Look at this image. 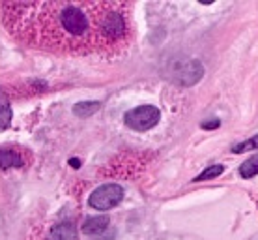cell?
Wrapping results in <instances>:
<instances>
[{
  "label": "cell",
  "mask_w": 258,
  "mask_h": 240,
  "mask_svg": "<svg viewBox=\"0 0 258 240\" xmlns=\"http://www.w3.org/2000/svg\"><path fill=\"white\" fill-rule=\"evenodd\" d=\"M239 175L243 176V178H252V176L258 175V154L256 156L249 158L245 163H241V167H239Z\"/></svg>",
  "instance_id": "cell-8"
},
{
  "label": "cell",
  "mask_w": 258,
  "mask_h": 240,
  "mask_svg": "<svg viewBox=\"0 0 258 240\" xmlns=\"http://www.w3.org/2000/svg\"><path fill=\"white\" fill-rule=\"evenodd\" d=\"M13 38L62 55H110L133 34L131 4L120 0H26L2 4Z\"/></svg>",
  "instance_id": "cell-1"
},
{
  "label": "cell",
  "mask_w": 258,
  "mask_h": 240,
  "mask_svg": "<svg viewBox=\"0 0 258 240\" xmlns=\"http://www.w3.org/2000/svg\"><path fill=\"white\" fill-rule=\"evenodd\" d=\"M10 122H12V109L6 100H2L0 102V130H6Z\"/></svg>",
  "instance_id": "cell-9"
},
{
  "label": "cell",
  "mask_w": 258,
  "mask_h": 240,
  "mask_svg": "<svg viewBox=\"0 0 258 240\" xmlns=\"http://www.w3.org/2000/svg\"><path fill=\"white\" fill-rule=\"evenodd\" d=\"M223 171H225V167L223 165H212V167L204 169L202 173H200L197 178H195V182H200V180H210V178H215V176L223 175Z\"/></svg>",
  "instance_id": "cell-10"
},
{
  "label": "cell",
  "mask_w": 258,
  "mask_h": 240,
  "mask_svg": "<svg viewBox=\"0 0 258 240\" xmlns=\"http://www.w3.org/2000/svg\"><path fill=\"white\" fill-rule=\"evenodd\" d=\"M99 109H101V104H99V102H79V104H75V107H73V113L81 118H86V117L96 115Z\"/></svg>",
  "instance_id": "cell-6"
},
{
  "label": "cell",
  "mask_w": 258,
  "mask_h": 240,
  "mask_svg": "<svg viewBox=\"0 0 258 240\" xmlns=\"http://www.w3.org/2000/svg\"><path fill=\"white\" fill-rule=\"evenodd\" d=\"M71 167H75V169H79V165H81V163H79V160L77 158H73V160H71Z\"/></svg>",
  "instance_id": "cell-13"
},
{
  "label": "cell",
  "mask_w": 258,
  "mask_h": 240,
  "mask_svg": "<svg viewBox=\"0 0 258 240\" xmlns=\"http://www.w3.org/2000/svg\"><path fill=\"white\" fill-rule=\"evenodd\" d=\"M123 199V189L118 184H105L94 189V194H90V203L92 208L97 210H110V208L118 207Z\"/></svg>",
  "instance_id": "cell-3"
},
{
  "label": "cell",
  "mask_w": 258,
  "mask_h": 240,
  "mask_svg": "<svg viewBox=\"0 0 258 240\" xmlns=\"http://www.w3.org/2000/svg\"><path fill=\"white\" fill-rule=\"evenodd\" d=\"M23 165V160L17 152L13 150H0V169H10V167H19Z\"/></svg>",
  "instance_id": "cell-7"
},
{
  "label": "cell",
  "mask_w": 258,
  "mask_h": 240,
  "mask_svg": "<svg viewBox=\"0 0 258 240\" xmlns=\"http://www.w3.org/2000/svg\"><path fill=\"white\" fill-rule=\"evenodd\" d=\"M73 238H75V225L70 223V221H66V223H60L56 227H52L47 240H73Z\"/></svg>",
  "instance_id": "cell-5"
},
{
  "label": "cell",
  "mask_w": 258,
  "mask_h": 240,
  "mask_svg": "<svg viewBox=\"0 0 258 240\" xmlns=\"http://www.w3.org/2000/svg\"><path fill=\"white\" fill-rule=\"evenodd\" d=\"M258 149V135H254L249 141H243V143L236 145L232 149L234 154H241V152H247V150H256Z\"/></svg>",
  "instance_id": "cell-11"
},
{
  "label": "cell",
  "mask_w": 258,
  "mask_h": 240,
  "mask_svg": "<svg viewBox=\"0 0 258 240\" xmlns=\"http://www.w3.org/2000/svg\"><path fill=\"white\" fill-rule=\"evenodd\" d=\"M219 126H221L219 118L210 120V122H202V128H204V130H215V128H219Z\"/></svg>",
  "instance_id": "cell-12"
},
{
  "label": "cell",
  "mask_w": 258,
  "mask_h": 240,
  "mask_svg": "<svg viewBox=\"0 0 258 240\" xmlns=\"http://www.w3.org/2000/svg\"><path fill=\"white\" fill-rule=\"evenodd\" d=\"M109 227V218L107 216H90L83 223L84 234H101Z\"/></svg>",
  "instance_id": "cell-4"
},
{
  "label": "cell",
  "mask_w": 258,
  "mask_h": 240,
  "mask_svg": "<svg viewBox=\"0 0 258 240\" xmlns=\"http://www.w3.org/2000/svg\"><path fill=\"white\" fill-rule=\"evenodd\" d=\"M159 118H161V113H159L157 107H154V105H141V107L131 109L125 115V124L131 130L146 131L152 130L154 126H157Z\"/></svg>",
  "instance_id": "cell-2"
}]
</instances>
